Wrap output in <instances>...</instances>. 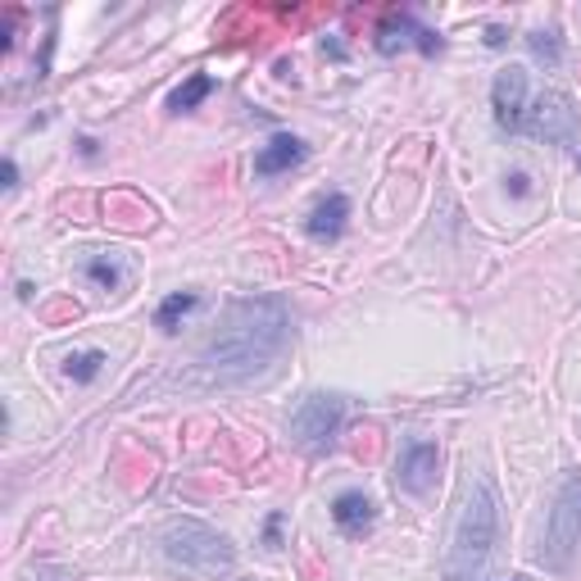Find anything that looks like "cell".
<instances>
[{
  "instance_id": "obj_10",
  "label": "cell",
  "mask_w": 581,
  "mask_h": 581,
  "mask_svg": "<svg viewBox=\"0 0 581 581\" xmlns=\"http://www.w3.org/2000/svg\"><path fill=\"white\" fill-rule=\"evenodd\" d=\"M346 223H350V196L327 191V196L310 209V219H304V232H310L314 241H323V246H332V241L346 236Z\"/></svg>"
},
{
  "instance_id": "obj_7",
  "label": "cell",
  "mask_w": 581,
  "mask_h": 581,
  "mask_svg": "<svg viewBox=\"0 0 581 581\" xmlns=\"http://www.w3.org/2000/svg\"><path fill=\"white\" fill-rule=\"evenodd\" d=\"M437 473H441L437 441H409L400 450V464H395V486H400L405 496H427L437 486Z\"/></svg>"
},
{
  "instance_id": "obj_5",
  "label": "cell",
  "mask_w": 581,
  "mask_h": 581,
  "mask_svg": "<svg viewBox=\"0 0 581 581\" xmlns=\"http://www.w3.org/2000/svg\"><path fill=\"white\" fill-rule=\"evenodd\" d=\"M346 395H327V391H314L304 395L300 409L291 414V441L304 450V454H327L336 445V437H341L346 427Z\"/></svg>"
},
{
  "instance_id": "obj_2",
  "label": "cell",
  "mask_w": 581,
  "mask_h": 581,
  "mask_svg": "<svg viewBox=\"0 0 581 581\" xmlns=\"http://www.w3.org/2000/svg\"><path fill=\"white\" fill-rule=\"evenodd\" d=\"M500 545V491L491 477H468L464 504H458L450 549H445V581H481Z\"/></svg>"
},
{
  "instance_id": "obj_9",
  "label": "cell",
  "mask_w": 581,
  "mask_h": 581,
  "mask_svg": "<svg viewBox=\"0 0 581 581\" xmlns=\"http://www.w3.org/2000/svg\"><path fill=\"white\" fill-rule=\"evenodd\" d=\"M405 37H409L422 55H437V50H441V37L432 33V27H422L414 14H391V19L377 27V50H382V55H395V50L405 46Z\"/></svg>"
},
{
  "instance_id": "obj_3",
  "label": "cell",
  "mask_w": 581,
  "mask_h": 581,
  "mask_svg": "<svg viewBox=\"0 0 581 581\" xmlns=\"http://www.w3.org/2000/svg\"><path fill=\"white\" fill-rule=\"evenodd\" d=\"M160 549L173 568L205 577V581L228 577L236 568V545L223 532H213L209 523H200V518H173L160 532Z\"/></svg>"
},
{
  "instance_id": "obj_15",
  "label": "cell",
  "mask_w": 581,
  "mask_h": 581,
  "mask_svg": "<svg viewBox=\"0 0 581 581\" xmlns=\"http://www.w3.org/2000/svg\"><path fill=\"white\" fill-rule=\"evenodd\" d=\"M101 369H105V355H101V350H78V355L65 359V373H69L73 382H96Z\"/></svg>"
},
{
  "instance_id": "obj_18",
  "label": "cell",
  "mask_w": 581,
  "mask_h": 581,
  "mask_svg": "<svg viewBox=\"0 0 581 581\" xmlns=\"http://www.w3.org/2000/svg\"><path fill=\"white\" fill-rule=\"evenodd\" d=\"M282 523H287L282 513H268V523H264V545L268 549H282Z\"/></svg>"
},
{
  "instance_id": "obj_4",
  "label": "cell",
  "mask_w": 581,
  "mask_h": 581,
  "mask_svg": "<svg viewBox=\"0 0 581 581\" xmlns=\"http://www.w3.org/2000/svg\"><path fill=\"white\" fill-rule=\"evenodd\" d=\"M577 545H581V473H568L555 496V509L545 518L541 563L555 572H568L577 559Z\"/></svg>"
},
{
  "instance_id": "obj_1",
  "label": "cell",
  "mask_w": 581,
  "mask_h": 581,
  "mask_svg": "<svg viewBox=\"0 0 581 581\" xmlns=\"http://www.w3.org/2000/svg\"><path fill=\"white\" fill-rule=\"evenodd\" d=\"M291 341V304L282 295H246L232 300L223 327L200 350L191 377L205 386H241L272 369Z\"/></svg>"
},
{
  "instance_id": "obj_21",
  "label": "cell",
  "mask_w": 581,
  "mask_h": 581,
  "mask_svg": "<svg viewBox=\"0 0 581 581\" xmlns=\"http://www.w3.org/2000/svg\"><path fill=\"white\" fill-rule=\"evenodd\" d=\"M509 581H523V577H509Z\"/></svg>"
},
{
  "instance_id": "obj_17",
  "label": "cell",
  "mask_w": 581,
  "mask_h": 581,
  "mask_svg": "<svg viewBox=\"0 0 581 581\" xmlns=\"http://www.w3.org/2000/svg\"><path fill=\"white\" fill-rule=\"evenodd\" d=\"M86 278L96 287H105V291H118V287H124V268H118L114 259H105V255H91L86 259Z\"/></svg>"
},
{
  "instance_id": "obj_19",
  "label": "cell",
  "mask_w": 581,
  "mask_h": 581,
  "mask_svg": "<svg viewBox=\"0 0 581 581\" xmlns=\"http://www.w3.org/2000/svg\"><path fill=\"white\" fill-rule=\"evenodd\" d=\"M509 191L513 196H532V177L527 173H509Z\"/></svg>"
},
{
  "instance_id": "obj_14",
  "label": "cell",
  "mask_w": 581,
  "mask_h": 581,
  "mask_svg": "<svg viewBox=\"0 0 581 581\" xmlns=\"http://www.w3.org/2000/svg\"><path fill=\"white\" fill-rule=\"evenodd\" d=\"M200 304V295L196 291H173V295H164L160 300V310H155V327H164V332H177V323L187 318L191 310Z\"/></svg>"
},
{
  "instance_id": "obj_13",
  "label": "cell",
  "mask_w": 581,
  "mask_h": 581,
  "mask_svg": "<svg viewBox=\"0 0 581 581\" xmlns=\"http://www.w3.org/2000/svg\"><path fill=\"white\" fill-rule=\"evenodd\" d=\"M209 96H213V78H209V73H191V78L169 96V109H173V114H191V109H196L200 101H209Z\"/></svg>"
},
{
  "instance_id": "obj_8",
  "label": "cell",
  "mask_w": 581,
  "mask_h": 581,
  "mask_svg": "<svg viewBox=\"0 0 581 581\" xmlns=\"http://www.w3.org/2000/svg\"><path fill=\"white\" fill-rule=\"evenodd\" d=\"M491 109H496L500 132H518V128L527 124V73L518 69V65L496 73V82H491Z\"/></svg>"
},
{
  "instance_id": "obj_16",
  "label": "cell",
  "mask_w": 581,
  "mask_h": 581,
  "mask_svg": "<svg viewBox=\"0 0 581 581\" xmlns=\"http://www.w3.org/2000/svg\"><path fill=\"white\" fill-rule=\"evenodd\" d=\"M527 50L541 59L545 69H559L563 65V42H559V33H532L527 37Z\"/></svg>"
},
{
  "instance_id": "obj_12",
  "label": "cell",
  "mask_w": 581,
  "mask_h": 581,
  "mask_svg": "<svg viewBox=\"0 0 581 581\" xmlns=\"http://www.w3.org/2000/svg\"><path fill=\"white\" fill-rule=\"evenodd\" d=\"M332 523L341 527L346 536L359 541L363 532H369V527L377 523V504H373L369 496H363V491H341V496L332 500Z\"/></svg>"
},
{
  "instance_id": "obj_20",
  "label": "cell",
  "mask_w": 581,
  "mask_h": 581,
  "mask_svg": "<svg viewBox=\"0 0 581 581\" xmlns=\"http://www.w3.org/2000/svg\"><path fill=\"white\" fill-rule=\"evenodd\" d=\"M14 187H19V164L5 160V191H14Z\"/></svg>"
},
{
  "instance_id": "obj_6",
  "label": "cell",
  "mask_w": 581,
  "mask_h": 581,
  "mask_svg": "<svg viewBox=\"0 0 581 581\" xmlns=\"http://www.w3.org/2000/svg\"><path fill=\"white\" fill-rule=\"evenodd\" d=\"M527 132L536 141H549V146H577V137H581L577 105L563 96V91H545V96L527 109Z\"/></svg>"
},
{
  "instance_id": "obj_11",
  "label": "cell",
  "mask_w": 581,
  "mask_h": 581,
  "mask_svg": "<svg viewBox=\"0 0 581 581\" xmlns=\"http://www.w3.org/2000/svg\"><path fill=\"white\" fill-rule=\"evenodd\" d=\"M304 155H310V146H304L300 137L291 132H278L268 146H259V155H255V173L259 177H278V173H291L295 164H304Z\"/></svg>"
}]
</instances>
